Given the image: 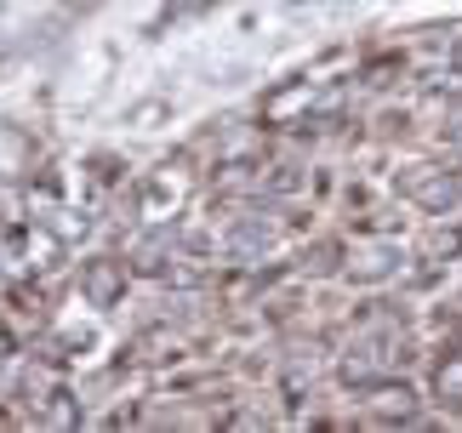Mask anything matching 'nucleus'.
Instances as JSON below:
<instances>
[{
	"instance_id": "obj_1",
	"label": "nucleus",
	"mask_w": 462,
	"mask_h": 433,
	"mask_svg": "<svg viewBox=\"0 0 462 433\" xmlns=\"http://www.w3.org/2000/svg\"><path fill=\"white\" fill-rule=\"evenodd\" d=\"M400 194H405L417 211L446 216V211L462 206V171H446V166H411V171L400 177Z\"/></svg>"
},
{
	"instance_id": "obj_2",
	"label": "nucleus",
	"mask_w": 462,
	"mask_h": 433,
	"mask_svg": "<svg viewBox=\"0 0 462 433\" xmlns=\"http://www.w3.org/2000/svg\"><path fill=\"white\" fill-rule=\"evenodd\" d=\"M434 400H462V354H446V359H439V365H434Z\"/></svg>"
},
{
	"instance_id": "obj_3",
	"label": "nucleus",
	"mask_w": 462,
	"mask_h": 433,
	"mask_svg": "<svg viewBox=\"0 0 462 433\" xmlns=\"http://www.w3.org/2000/svg\"><path fill=\"white\" fill-rule=\"evenodd\" d=\"M429 257H434V263L462 257V228H434V234H429Z\"/></svg>"
},
{
	"instance_id": "obj_4",
	"label": "nucleus",
	"mask_w": 462,
	"mask_h": 433,
	"mask_svg": "<svg viewBox=\"0 0 462 433\" xmlns=\"http://www.w3.org/2000/svg\"><path fill=\"white\" fill-rule=\"evenodd\" d=\"M439 132H446L451 143H462V103H451V97L439 103Z\"/></svg>"
},
{
	"instance_id": "obj_5",
	"label": "nucleus",
	"mask_w": 462,
	"mask_h": 433,
	"mask_svg": "<svg viewBox=\"0 0 462 433\" xmlns=\"http://www.w3.org/2000/svg\"><path fill=\"white\" fill-rule=\"evenodd\" d=\"M457 69H462V41H457Z\"/></svg>"
}]
</instances>
